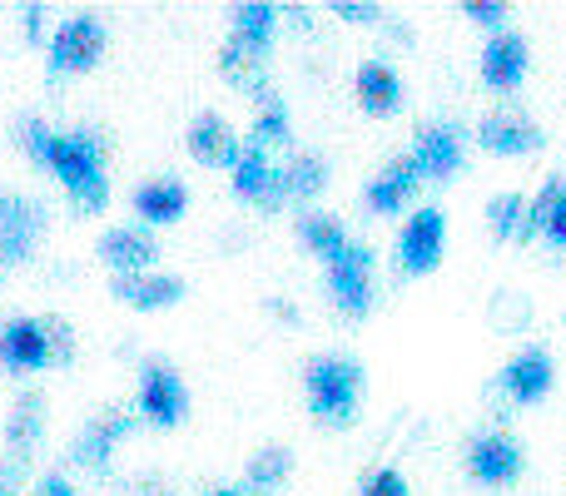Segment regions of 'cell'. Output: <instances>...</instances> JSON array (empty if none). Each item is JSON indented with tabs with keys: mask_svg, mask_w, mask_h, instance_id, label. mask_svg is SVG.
I'll use <instances>...</instances> for the list:
<instances>
[{
	"mask_svg": "<svg viewBox=\"0 0 566 496\" xmlns=\"http://www.w3.org/2000/svg\"><path fill=\"white\" fill-rule=\"evenodd\" d=\"M15 135H20V149L65 184L75 214H105L109 179H105V145H99L95 135H85V129L55 135V129L40 125V119H20Z\"/></svg>",
	"mask_w": 566,
	"mask_h": 496,
	"instance_id": "obj_1",
	"label": "cell"
},
{
	"mask_svg": "<svg viewBox=\"0 0 566 496\" xmlns=\"http://www.w3.org/2000/svg\"><path fill=\"white\" fill-rule=\"evenodd\" d=\"M303 392H308V412L328 428H348L358 412V392H363V368L358 358L343 352H323L303 368Z\"/></svg>",
	"mask_w": 566,
	"mask_h": 496,
	"instance_id": "obj_2",
	"label": "cell"
},
{
	"mask_svg": "<svg viewBox=\"0 0 566 496\" xmlns=\"http://www.w3.org/2000/svg\"><path fill=\"white\" fill-rule=\"evenodd\" d=\"M135 408L145 422L155 428H179L189 418V388L169 362H145L139 368V392H135Z\"/></svg>",
	"mask_w": 566,
	"mask_h": 496,
	"instance_id": "obj_3",
	"label": "cell"
},
{
	"mask_svg": "<svg viewBox=\"0 0 566 496\" xmlns=\"http://www.w3.org/2000/svg\"><path fill=\"white\" fill-rule=\"evenodd\" d=\"M522 467H527V457H522V442L512 432H478L468 442V472L478 487H512Z\"/></svg>",
	"mask_w": 566,
	"mask_h": 496,
	"instance_id": "obj_4",
	"label": "cell"
},
{
	"mask_svg": "<svg viewBox=\"0 0 566 496\" xmlns=\"http://www.w3.org/2000/svg\"><path fill=\"white\" fill-rule=\"evenodd\" d=\"M462 129L448 125V119H432V125H418L412 135V165H418L422 179L432 184H452L462 175Z\"/></svg>",
	"mask_w": 566,
	"mask_h": 496,
	"instance_id": "obj_5",
	"label": "cell"
},
{
	"mask_svg": "<svg viewBox=\"0 0 566 496\" xmlns=\"http://www.w3.org/2000/svg\"><path fill=\"white\" fill-rule=\"evenodd\" d=\"M99 55H105V20H95V15H70L55 30V40H50V70L55 75L95 70Z\"/></svg>",
	"mask_w": 566,
	"mask_h": 496,
	"instance_id": "obj_6",
	"label": "cell"
},
{
	"mask_svg": "<svg viewBox=\"0 0 566 496\" xmlns=\"http://www.w3.org/2000/svg\"><path fill=\"white\" fill-rule=\"evenodd\" d=\"M328 298L348 318H363L373 308V249L368 244H348L338 263H328Z\"/></svg>",
	"mask_w": 566,
	"mask_h": 496,
	"instance_id": "obj_7",
	"label": "cell"
},
{
	"mask_svg": "<svg viewBox=\"0 0 566 496\" xmlns=\"http://www.w3.org/2000/svg\"><path fill=\"white\" fill-rule=\"evenodd\" d=\"M442 249H448V219H442V209H418V214L402 224L398 234V263L402 273H412V278H422V273H432L442 263Z\"/></svg>",
	"mask_w": 566,
	"mask_h": 496,
	"instance_id": "obj_8",
	"label": "cell"
},
{
	"mask_svg": "<svg viewBox=\"0 0 566 496\" xmlns=\"http://www.w3.org/2000/svg\"><path fill=\"white\" fill-rule=\"evenodd\" d=\"M478 145L488 149V155L522 159V155H532V149H542V129L532 125L517 105H502L478 119Z\"/></svg>",
	"mask_w": 566,
	"mask_h": 496,
	"instance_id": "obj_9",
	"label": "cell"
},
{
	"mask_svg": "<svg viewBox=\"0 0 566 496\" xmlns=\"http://www.w3.org/2000/svg\"><path fill=\"white\" fill-rule=\"evenodd\" d=\"M552 382H557V362H552L547 348H522L517 358L497 372V388L507 392L517 408H537L552 392Z\"/></svg>",
	"mask_w": 566,
	"mask_h": 496,
	"instance_id": "obj_10",
	"label": "cell"
},
{
	"mask_svg": "<svg viewBox=\"0 0 566 496\" xmlns=\"http://www.w3.org/2000/svg\"><path fill=\"white\" fill-rule=\"evenodd\" d=\"M45 229V209L25 194H0V263H25Z\"/></svg>",
	"mask_w": 566,
	"mask_h": 496,
	"instance_id": "obj_11",
	"label": "cell"
},
{
	"mask_svg": "<svg viewBox=\"0 0 566 496\" xmlns=\"http://www.w3.org/2000/svg\"><path fill=\"white\" fill-rule=\"evenodd\" d=\"M185 145H189V155H195V165H205V169H234L239 155H244V139H239L234 125H229L224 115H214V109H205V115L189 125Z\"/></svg>",
	"mask_w": 566,
	"mask_h": 496,
	"instance_id": "obj_12",
	"label": "cell"
},
{
	"mask_svg": "<svg viewBox=\"0 0 566 496\" xmlns=\"http://www.w3.org/2000/svg\"><path fill=\"white\" fill-rule=\"evenodd\" d=\"M50 338L40 318H10L0 328V368L6 372H40L50 368Z\"/></svg>",
	"mask_w": 566,
	"mask_h": 496,
	"instance_id": "obj_13",
	"label": "cell"
},
{
	"mask_svg": "<svg viewBox=\"0 0 566 496\" xmlns=\"http://www.w3.org/2000/svg\"><path fill=\"white\" fill-rule=\"evenodd\" d=\"M527 80V40L517 30H497V35L482 45V85L512 95V89Z\"/></svg>",
	"mask_w": 566,
	"mask_h": 496,
	"instance_id": "obj_14",
	"label": "cell"
},
{
	"mask_svg": "<svg viewBox=\"0 0 566 496\" xmlns=\"http://www.w3.org/2000/svg\"><path fill=\"white\" fill-rule=\"evenodd\" d=\"M229 175H234V194L244 199V204L264 209V214L289 199V194H283V175L269 165L264 149H254V145H244V155H239V165L229 169Z\"/></svg>",
	"mask_w": 566,
	"mask_h": 496,
	"instance_id": "obj_15",
	"label": "cell"
},
{
	"mask_svg": "<svg viewBox=\"0 0 566 496\" xmlns=\"http://www.w3.org/2000/svg\"><path fill=\"white\" fill-rule=\"evenodd\" d=\"M418 189H422V175H418V165H412V155H398V159H388V165L373 175V184H368V194L363 199H368L373 214H402Z\"/></svg>",
	"mask_w": 566,
	"mask_h": 496,
	"instance_id": "obj_16",
	"label": "cell"
},
{
	"mask_svg": "<svg viewBox=\"0 0 566 496\" xmlns=\"http://www.w3.org/2000/svg\"><path fill=\"white\" fill-rule=\"evenodd\" d=\"M99 258L115 268V278H135V273H149V263L159 258V244L149 229H135V224H119L99 239Z\"/></svg>",
	"mask_w": 566,
	"mask_h": 496,
	"instance_id": "obj_17",
	"label": "cell"
},
{
	"mask_svg": "<svg viewBox=\"0 0 566 496\" xmlns=\"http://www.w3.org/2000/svg\"><path fill=\"white\" fill-rule=\"evenodd\" d=\"M353 89H358V105L378 119H388L402 109V75L388 65V60H363L358 75H353Z\"/></svg>",
	"mask_w": 566,
	"mask_h": 496,
	"instance_id": "obj_18",
	"label": "cell"
},
{
	"mask_svg": "<svg viewBox=\"0 0 566 496\" xmlns=\"http://www.w3.org/2000/svg\"><path fill=\"white\" fill-rule=\"evenodd\" d=\"M129 428H135V418H129V412H119V408H109L105 418H95L85 432H80L75 462H80V467H90V472H105L109 467V452L129 437Z\"/></svg>",
	"mask_w": 566,
	"mask_h": 496,
	"instance_id": "obj_19",
	"label": "cell"
},
{
	"mask_svg": "<svg viewBox=\"0 0 566 496\" xmlns=\"http://www.w3.org/2000/svg\"><path fill=\"white\" fill-rule=\"evenodd\" d=\"M219 70H224V80L234 89L269 99V50H254V45H244L239 35H229L224 50H219Z\"/></svg>",
	"mask_w": 566,
	"mask_h": 496,
	"instance_id": "obj_20",
	"label": "cell"
},
{
	"mask_svg": "<svg viewBox=\"0 0 566 496\" xmlns=\"http://www.w3.org/2000/svg\"><path fill=\"white\" fill-rule=\"evenodd\" d=\"M40 432H45V398L40 392H20V402L10 408V422H6V447L15 467H25L30 452L40 447Z\"/></svg>",
	"mask_w": 566,
	"mask_h": 496,
	"instance_id": "obj_21",
	"label": "cell"
},
{
	"mask_svg": "<svg viewBox=\"0 0 566 496\" xmlns=\"http://www.w3.org/2000/svg\"><path fill=\"white\" fill-rule=\"evenodd\" d=\"M115 298L129 303L139 313H155V308H169V303L185 298V278L175 273H135V278H115Z\"/></svg>",
	"mask_w": 566,
	"mask_h": 496,
	"instance_id": "obj_22",
	"label": "cell"
},
{
	"mask_svg": "<svg viewBox=\"0 0 566 496\" xmlns=\"http://www.w3.org/2000/svg\"><path fill=\"white\" fill-rule=\"evenodd\" d=\"M189 209V189L179 179H149L135 189V214L145 224H179Z\"/></svg>",
	"mask_w": 566,
	"mask_h": 496,
	"instance_id": "obj_23",
	"label": "cell"
},
{
	"mask_svg": "<svg viewBox=\"0 0 566 496\" xmlns=\"http://www.w3.org/2000/svg\"><path fill=\"white\" fill-rule=\"evenodd\" d=\"M298 239H303V249H308L313 258H323V263H338L343 249L353 244L348 229H343L333 214H303L298 219Z\"/></svg>",
	"mask_w": 566,
	"mask_h": 496,
	"instance_id": "obj_24",
	"label": "cell"
},
{
	"mask_svg": "<svg viewBox=\"0 0 566 496\" xmlns=\"http://www.w3.org/2000/svg\"><path fill=\"white\" fill-rule=\"evenodd\" d=\"M289 472H293V452L289 447H264V452L249 457L244 487H249V496H269V492H279L283 482H289Z\"/></svg>",
	"mask_w": 566,
	"mask_h": 496,
	"instance_id": "obj_25",
	"label": "cell"
},
{
	"mask_svg": "<svg viewBox=\"0 0 566 496\" xmlns=\"http://www.w3.org/2000/svg\"><path fill=\"white\" fill-rule=\"evenodd\" d=\"M274 25H279V6H269V0H244V6H234V35L244 40V45L269 50L274 45Z\"/></svg>",
	"mask_w": 566,
	"mask_h": 496,
	"instance_id": "obj_26",
	"label": "cell"
},
{
	"mask_svg": "<svg viewBox=\"0 0 566 496\" xmlns=\"http://www.w3.org/2000/svg\"><path fill=\"white\" fill-rule=\"evenodd\" d=\"M279 175H283V194L289 199H318L323 184H328V165H323V155H293Z\"/></svg>",
	"mask_w": 566,
	"mask_h": 496,
	"instance_id": "obj_27",
	"label": "cell"
},
{
	"mask_svg": "<svg viewBox=\"0 0 566 496\" xmlns=\"http://www.w3.org/2000/svg\"><path fill=\"white\" fill-rule=\"evenodd\" d=\"M488 229L492 239H522V229H527V199L522 194H492L488 199Z\"/></svg>",
	"mask_w": 566,
	"mask_h": 496,
	"instance_id": "obj_28",
	"label": "cell"
},
{
	"mask_svg": "<svg viewBox=\"0 0 566 496\" xmlns=\"http://www.w3.org/2000/svg\"><path fill=\"white\" fill-rule=\"evenodd\" d=\"M293 139V129H289V109H283V99L269 95L264 99V109H259V119H254V135H249V145L254 149H279V145H289Z\"/></svg>",
	"mask_w": 566,
	"mask_h": 496,
	"instance_id": "obj_29",
	"label": "cell"
},
{
	"mask_svg": "<svg viewBox=\"0 0 566 496\" xmlns=\"http://www.w3.org/2000/svg\"><path fill=\"white\" fill-rule=\"evenodd\" d=\"M462 20H472V25H488L492 35H497V30H507V6H502V0H462Z\"/></svg>",
	"mask_w": 566,
	"mask_h": 496,
	"instance_id": "obj_30",
	"label": "cell"
},
{
	"mask_svg": "<svg viewBox=\"0 0 566 496\" xmlns=\"http://www.w3.org/2000/svg\"><path fill=\"white\" fill-rule=\"evenodd\" d=\"M45 323V338H50V358L65 368V362H75V333H70V323L60 318V313H50V318H40Z\"/></svg>",
	"mask_w": 566,
	"mask_h": 496,
	"instance_id": "obj_31",
	"label": "cell"
},
{
	"mask_svg": "<svg viewBox=\"0 0 566 496\" xmlns=\"http://www.w3.org/2000/svg\"><path fill=\"white\" fill-rule=\"evenodd\" d=\"M358 496H408V477L398 467H378V472H368Z\"/></svg>",
	"mask_w": 566,
	"mask_h": 496,
	"instance_id": "obj_32",
	"label": "cell"
},
{
	"mask_svg": "<svg viewBox=\"0 0 566 496\" xmlns=\"http://www.w3.org/2000/svg\"><path fill=\"white\" fill-rule=\"evenodd\" d=\"M333 15H338V20H353V25H378L382 10L368 6V0H333Z\"/></svg>",
	"mask_w": 566,
	"mask_h": 496,
	"instance_id": "obj_33",
	"label": "cell"
},
{
	"mask_svg": "<svg viewBox=\"0 0 566 496\" xmlns=\"http://www.w3.org/2000/svg\"><path fill=\"white\" fill-rule=\"evenodd\" d=\"M542 234H547L552 249H566V189L557 194V204H552V214H547V224H542Z\"/></svg>",
	"mask_w": 566,
	"mask_h": 496,
	"instance_id": "obj_34",
	"label": "cell"
},
{
	"mask_svg": "<svg viewBox=\"0 0 566 496\" xmlns=\"http://www.w3.org/2000/svg\"><path fill=\"white\" fill-rule=\"evenodd\" d=\"M35 496H80L75 487H70V477H60V472H50V477L35 482Z\"/></svg>",
	"mask_w": 566,
	"mask_h": 496,
	"instance_id": "obj_35",
	"label": "cell"
},
{
	"mask_svg": "<svg viewBox=\"0 0 566 496\" xmlns=\"http://www.w3.org/2000/svg\"><path fill=\"white\" fill-rule=\"evenodd\" d=\"M129 496H175V492H169V482H159V477H139L135 487H129Z\"/></svg>",
	"mask_w": 566,
	"mask_h": 496,
	"instance_id": "obj_36",
	"label": "cell"
},
{
	"mask_svg": "<svg viewBox=\"0 0 566 496\" xmlns=\"http://www.w3.org/2000/svg\"><path fill=\"white\" fill-rule=\"evenodd\" d=\"M20 15H25V35L40 40V30H45V6H25Z\"/></svg>",
	"mask_w": 566,
	"mask_h": 496,
	"instance_id": "obj_37",
	"label": "cell"
},
{
	"mask_svg": "<svg viewBox=\"0 0 566 496\" xmlns=\"http://www.w3.org/2000/svg\"><path fill=\"white\" fill-rule=\"evenodd\" d=\"M209 496H249L244 482H234V487H209Z\"/></svg>",
	"mask_w": 566,
	"mask_h": 496,
	"instance_id": "obj_38",
	"label": "cell"
},
{
	"mask_svg": "<svg viewBox=\"0 0 566 496\" xmlns=\"http://www.w3.org/2000/svg\"><path fill=\"white\" fill-rule=\"evenodd\" d=\"M0 496H10V492H0Z\"/></svg>",
	"mask_w": 566,
	"mask_h": 496,
	"instance_id": "obj_39",
	"label": "cell"
}]
</instances>
